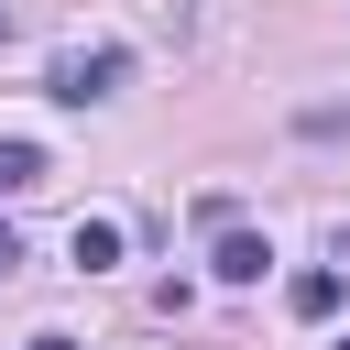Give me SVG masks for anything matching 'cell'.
<instances>
[{
	"label": "cell",
	"instance_id": "6da1fadb",
	"mask_svg": "<svg viewBox=\"0 0 350 350\" xmlns=\"http://www.w3.org/2000/svg\"><path fill=\"white\" fill-rule=\"evenodd\" d=\"M120 77H131V55H120V44H88V55H55V77H44V88L88 109V98H109Z\"/></svg>",
	"mask_w": 350,
	"mask_h": 350
},
{
	"label": "cell",
	"instance_id": "7a4b0ae2",
	"mask_svg": "<svg viewBox=\"0 0 350 350\" xmlns=\"http://www.w3.org/2000/svg\"><path fill=\"white\" fill-rule=\"evenodd\" d=\"M262 262H273V252H262L252 230H219V252H208V273H219V284H262Z\"/></svg>",
	"mask_w": 350,
	"mask_h": 350
},
{
	"label": "cell",
	"instance_id": "3957f363",
	"mask_svg": "<svg viewBox=\"0 0 350 350\" xmlns=\"http://www.w3.org/2000/svg\"><path fill=\"white\" fill-rule=\"evenodd\" d=\"M66 252H77V273H109V262H120V219H77Z\"/></svg>",
	"mask_w": 350,
	"mask_h": 350
},
{
	"label": "cell",
	"instance_id": "277c9868",
	"mask_svg": "<svg viewBox=\"0 0 350 350\" xmlns=\"http://www.w3.org/2000/svg\"><path fill=\"white\" fill-rule=\"evenodd\" d=\"M284 306H295V317H339V273H328V262H317V273H295V284H284Z\"/></svg>",
	"mask_w": 350,
	"mask_h": 350
},
{
	"label": "cell",
	"instance_id": "5b68a950",
	"mask_svg": "<svg viewBox=\"0 0 350 350\" xmlns=\"http://www.w3.org/2000/svg\"><path fill=\"white\" fill-rule=\"evenodd\" d=\"M22 186H44V142H0V197H22Z\"/></svg>",
	"mask_w": 350,
	"mask_h": 350
},
{
	"label": "cell",
	"instance_id": "8992f818",
	"mask_svg": "<svg viewBox=\"0 0 350 350\" xmlns=\"http://www.w3.org/2000/svg\"><path fill=\"white\" fill-rule=\"evenodd\" d=\"M11 262H22V241H11V230H0V273H11Z\"/></svg>",
	"mask_w": 350,
	"mask_h": 350
},
{
	"label": "cell",
	"instance_id": "52a82bcc",
	"mask_svg": "<svg viewBox=\"0 0 350 350\" xmlns=\"http://www.w3.org/2000/svg\"><path fill=\"white\" fill-rule=\"evenodd\" d=\"M33 350H77V339H33Z\"/></svg>",
	"mask_w": 350,
	"mask_h": 350
},
{
	"label": "cell",
	"instance_id": "ba28073f",
	"mask_svg": "<svg viewBox=\"0 0 350 350\" xmlns=\"http://www.w3.org/2000/svg\"><path fill=\"white\" fill-rule=\"evenodd\" d=\"M339 262H350V230H339Z\"/></svg>",
	"mask_w": 350,
	"mask_h": 350
},
{
	"label": "cell",
	"instance_id": "9c48e42d",
	"mask_svg": "<svg viewBox=\"0 0 350 350\" xmlns=\"http://www.w3.org/2000/svg\"><path fill=\"white\" fill-rule=\"evenodd\" d=\"M339 350H350V339H339Z\"/></svg>",
	"mask_w": 350,
	"mask_h": 350
}]
</instances>
